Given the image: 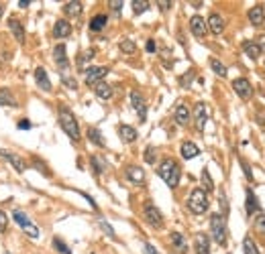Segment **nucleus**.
I'll list each match as a JSON object with an SVG mask.
<instances>
[{"mask_svg": "<svg viewBox=\"0 0 265 254\" xmlns=\"http://www.w3.org/2000/svg\"><path fill=\"white\" fill-rule=\"evenodd\" d=\"M88 136H90V141H92L94 145L104 147V139H102V134H100V130H98V128H90V130H88Z\"/></svg>", "mask_w": 265, "mask_h": 254, "instance_id": "obj_31", "label": "nucleus"}, {"mask_svg": "<svg viewBox=\"0 0 265 254\" xmlns=\"http://www.w3.org/2000/svg\"><path fill=\"white\" fill-rule=\"evenodd\" d=\"M61 82H63V84H65L69 90H76V88H78L76 80H74V77H67V75H63V73H61Z\"/></svg>", "mask_w": 265, "mask_h": 254, "instance_id": "obj_41", "label": "nucleus"}, {"mask_svg": "<svg viewBox=\"0 0 265 254\" xmlns=\"http://www.w3.org/2000/svg\"><path fill=\"white\" fill-rule=\"evenodd\" d=\"M29 4H31V2H29V0H21V2H19V6H21V8H27V6H29Z\"/></svg>", "mask_w": 265, "mask_h": 254, "instance_id": "obj_52", "label": "nucleus"}, {"mask_svg": "<svg viewBox=\"0 0 265 254\" xmlns=\"http://www.w3.org/2000/svg\"><path fill=\"white\" fill-rule=\"evenodd\" d=\"M106 23H108V16H106V14H96V16L90 21V31H94V33L102 31L106 27Z\"/></svg>", "mask_w": 265, "mask_h": 254, "instance_id": "obj_28", "label": "nucleus"}, {"mask_svg": "<svg viewBox=\"0 0 265 254\" xmlns=\"http://www.w3.org/2000/svg\"><path fill=\"white\" fill-rule=\"evenodd\" d=\"M127 177H129L135 185H143V183H145V171H143L141 167H135V165L127 167Z\"/></svg>", "mask_w": 265, "mask_h": 254, "instance_id": "obj_18", "label": "nucleus"}, {"mask_svg": "<svg viewBox=\"0 0 265 254\" xmlns=\"http://www.w3.org/2000/svg\"><path fill=\"white\" fill-rule=\"evenodd\" d=\"M259 213V203H257V198H255V193L251 191V189H247V213L251 216V213Z\"/></svg>", "mask_w": 265, "mask_h": 254, "instance_id": "obj_30", "label": "nucleus"}, {"mask_svg": "<svg viewBox=\"0 0 265 254\" xmlns=\"http://www.w3.org/2000/svg\"><path fill=\"white\" fill-rule=\"evenodd\" d=\"M188 209L192 213H196V216H200V213H204L208 209V196H206L204 189H194L190 193V198H188Z\"/></svg>", "mask_w": 265, "mask_h": 254, "instance_id": "obj_4", "label": "nucleus"}, {"mask_svg": "<svg viewBox=\"0 0 265 254\" xmlns=\"http://www.w3.org/2000/svg\"><path fill=\"white\" fill-rule=\"evenodd\" d=\"M210 234L218 246H226V224H224L222 213L210 216Z\"/></svg>", "mask_w": 265, "mask_h": 254, "instance_id": "obj_3", "label": "nucleus"}, {"mask_svg": "<svg viewBox=\"0 0 265 254\" xmlns=\"http://www.w3.org/2000/svg\"><path fill=\"white\" fill-rule=\"evenodd\" d=\"M108 75V67H88L86 69V84L88 86H96L102 82V77Z\"/></svg>", "mask_w": 265, "mask_h": 254, "instance_id": "obj_8", "label": "nucleus"}, {"mask_svg": "<svg viewBox=\"0 0 265 254\" xmlns=\"http://www.w3.org/2000/svg\"><path fill=\"white\" fill-rule=\"evenodd\" d=\"M92 57H94V49H90V51H86V53H82V57H78V65L82 67V65H84V63H86L88 59H92Z\"/></svg>", "mask_w": 265, "mask_h": 254, "instance_id": "obj_39", "label": "nucleus"}, {"mask_svg": "<svg viewBox=\"0 0 265 254\" xmlns=\"http://www.w3.org/2000/svg\"><path fill=\"white\" fill-rule=\"evenodd\" d=\"M59 124H61L63 132H65L74 143L80 141V126H78V120H76V116H74L72 110L59 108Z\"/></svg>", "mask_w": 265, "mask_h": 254, "instance_id": "obj_2", "label": "nucleus"}, {"mask_svg": "<svg viewBox=\"0 0 265 254\" xmlns=\"http://www.w3.org/2000/svg\"><path fill=\"white\" fill-rule=\"evenodd\" d=\"M110 6H112V10H116V12H118V10L122 8V2H120V0H112V2H110Z\"/></svg>", "mask_w": 265, "mask_h": 254, "instance_id": "obj_49", "label": "nucleus"}, {"mask_svg": "<svg viewBox=\"0 0 265 254\" xmlns=\"http://www.w3.org/2000/svg\"><path fill=\"white\" fill-rule=\"evenodd\" d=\"M143 216H145V220H147L149 226H153V228H161L163 226V216H161V211H159L153 203H145Z\"/></svg>", "mask_w": 265, "mask_h": 254, "instance_id": "obj_7", "label": "nucleus"}, {"mask_svg": "<svg viewBox=\"0 0 265 254\" xmlns=\"http://www.w3.org/2000/svg\"><path fill=\"white\" fill-rule=\"evenodd\" d=\"M8 29H10V33L14 35L16 43H25V29H23L21 21H16V18H8Z\"/></svg>", "mask_w": 265, "mask_h": 254, "instance_id": "obj_19", "label": "nucleus"}, {"mask_svg": "<svg viewBox=\"0 0 265 254\" xmlns=\"http://www.w3.org/2000/svg\"><path fill=\"white\" fill-rule=\"evenodd\" d=\"M249 21H251L253 27H261V25H265V10L261 4H257V6H253V8L249 10Z\"/></svg>", "mask_w": 265, "mask_h": 254, "instance_id": "obj_17", "label": "nucleus"}, {"mask_svg": "<svg viewBox=\"0 0 265 254\" xmlns=\"http://www.w3.org/2000/svg\"><path fill=\"white\" fill-rule=\"evenodd\" d=\"M175 122L180 124V126H186L188 122H190V110H188V106H184V104H180L178 108H175Z\"/></svg>", "mask_w": 265, "mask_h": 254, "instance_id": "obj_22", "label": "nucleus"}, {"mask_svg": "<svg viewBox=\"0 0 265 254\" xmlns=\"http://www.w3.org/2000/svg\"><path fill=\"white\" fill-rule=\"evenodd\" d=\"M6 254H8V252H6Z\"/></svg>", "mask_w": 265, "mask_h": 254, "instance_id": "obj_54", "label": "nucleus"}, {"mask_svg": "<svg viewBox=\"0 0 265 254\" xmlns=\"http://www.w3.org/2000/svg\"><path fill=\"white\" fill-rule=\"evenodd\" d=\"M19 128H21V130H29V128H31V122H29V120H25V118H23V120H21V122H19Z\"/></svg>", "mask_w": 265, "mask_h": 254, "instance_id": "obj_47", "label": "nucleus"}, {"mask_svg": "<svg viewBox=\"0 0 265 254\" xmlns=\"http://www.w3.org/2000/svg\"><path fill=\"white\" fill-rule=\"evenodd\" d=\"M131 104H133L135 112L139 114L141 122H145V118H147V104H145V98H143L137 90H135V92H131Z\"/></svg>", "mask_w": 265, "mask_h": 254, "instance_id": "obj_9", "label": "nucleus"}, {"mask_svg": "<svg viewBox=\"0 0 265 254\" xmlns=\"http://www.w3.org/2000/svg\"><path fill=\"white\" fill-rule=\"evenodd\" d=\"M145 161H147V163H155V149H153V147H149V149L145 151Z\"/></svg>", "mask_w": 265, "mask_h": 254, "instance_id": "obj_43", "label": "nucleus"}, {"mask_svg": "<svg viewBox=\"0 0 265 254\" xmlns=\"http://www.w3.org/2000/svg\"><path fill=\"white\" fill-rule=\"evenodd\" d=\"M53 246H55V250L61 254H72V250L67 248V244L61 240V238H53Z\"/></svg>", "mask_w": 265, "mask_h": 254, "instance_id": "obj_35", "label": "nucleus"}, {"mask_svg": "<svg viewBox=\"0 0 265 254\" xmlns=\"http://www.w3.org/2000/svg\"><path fill=\"white\" fill-rule=\"evenodd\" d=\"M206 27L210 29L214 35H220V33L224 31V18H222L220 14H216V12H214V14H210V16H208Z\"/></svg>", "mask_w": 265, "mask_h": 254, "instance_id": "obj_21", "label": "nucleus"}, {"mask_svg": "<svg viewBox=\"0 0 265 254\" xmlns=\"http://www.w3.org/2000/svg\"><path fill=\"white\" fill-rule=\"evenodd\" d=\"M118 136H120L122 143H135L137 141V130L129 124H120L118 126Z\"/></svg>", "mask_w": 265, "mask_h": 254, "instance_id": "obj_20", "label": "nucleus"}, {"mask_svg": "<svg viewBox=\"0 0 265 254\" xmlns=\"http://www.w3.org/2000/svg\"><path fill=\"white\" fill-rule=\"evenodd\" d=\"M243 250H245V254H259L257 246H255V242L251 240V236H247V238L243 240Z\"/></svg>", "mask_w": 265, "mask_h": 254, "instance_id": "obj_32", "label": "nucleus"}, {"mask_svg": "<svg viewBox=\"0 0 265 254\" xmlns=\"http://www.w3.org/2000/svg\"><path fill=\"white\" fill-rule=\"evenodd\" d=\"M257 45H259V49H261V53H265V35H259L257 37V41H255Z\"/></svg>", "mask_w": 265, "mask_h": 254, "instance_id": "obj_46", "label": "nucleus"}, {"mask_svg": "<svg viewBox=\"0 0 265 254\" xmlns=\"http://www.w3.org/2000/svg\"><path fill=\"white\" fill-rule=\"evenodd\" d=\"M190 29H192V33H194L196 37H204V35H206V31H208L206 21H204L202 16H198V14L190 18Z\"/></svg>", "mask_w": 265, "mask_h": 254, "instance_id": "obj_14", "label": "nucleus"}, {"mask_svg": "<svg viewBox=\"0 0 265 254\" xmlns=\"http://www.w3.org/2000/svg\"><path fill=\"white\" fill-rule=\"evenodd\" d=\"M147 51H149V53L155 51V43H153V41H147Z\"/></svg>", "mask_w": 265, "mask_h": 254, "instance_id": "obj_51", "label": "nucleus"}, {"mask_svg": "<svg viewBox=\"0 0 265 254\" xmlns=\"http://www.w3.org/2000/svg\"><path fill=\"white\" fill-rule=\"evenodd\" d=\"M92 163H94V167H96V171H98V173H104L106 171V165L102 163V159H100V157H92Z\"/></svg>", "mask_w": 265, "mask_h": 254, "instance_id": "obj_40", "label": "nucleus"}, {"mask_svg": "<svg viewBox=\"0 0 265 254\" xmlns=\"http://www.w3.org/2000/svg\"><path fill=\"white\" fill-rule=\"evenodd\" d=\"M210 67L214 69V73H216V75H220V77H224V75H226V67H224L218 59H210Z\"/></svg>", "mask_w": 265, "mask_h": 254, "instance_id": "obj_34", "label": "nucleus"}, {"mask_svg": "<svg viewBox=\"0 0 265 254\" xmlns=\"http://www.w3.org/2000/svg\"><path fill=\"white\" fill-rule=\"evenodd\" d=\"M194 250L196 254H210V238L206 234H196L194 238Z\"/></svg>", "mask_w": 265, "mask_h": 254, "instance_id": "obj_13", "label": "nucleus"}, {"mask_svg": "<svg viewBox=\"0 0 265 254\" xmlns=\"http://www.w3.org/2000/svg\"><path fill=\"white\" fill-rule=\"evenodd\" d=\"M171 244H173V246H175L182 254L188 252V242H186L184 234H180V232H171Z\"/></svg>", "mask_w": 265, "mask_h": 254, "instance_id": "obj_23", "label": "nucleus"}, {"mask_svg": "<svg viewBox=\"0 0 265 254\" xmlns=\"http://www.w3.org/2000/svg\"><path fill=\"white\" fill-rule=\"evenodd\" d=\"M0 159L8 161V163L14 167V171H16V173H23V171H25V161H23V159H21L16 152H10V151L0 149Z\"/></svg>", "mask_w": 265, "mask_h": 254, "instance_id": "obj_10", "label": "nucleus"}, {"mask_svg": "<svg viewBox=\"0 0 265 254\" xmlns=\"http://www.w3.org/2000/svg\"><path fill=\"white\" fill-rule=\"evenodd\" d=\"M53 59H55V65L65 73L69 69V61H67V55H65V45H57L53 49Z\"/></svg>", "mask_w": 265, "mask_h": 254, "instance_id": "obj_12", "label": "nucleus"}, {"mask_svg": "<svg viewBox=\"0 0 265 254\" xmlns=\"http://www.w3.org/2000/svg\"><path fill=\"white\" fill-rule=\"evenodd\" d=\"M220 207H222V213H228V202H226L224 193H220Z\"/></svg>", "mask_w": 265, "mask_h": 254, "instance_id": "obj_45", "label": "nucleus"}, {"mask_svg": "<svg viewBox=\"0 0 265 254\" xmlns=\"http://www.w3.org/2000/svg\"><path fill=\"white\" fill-rule=\"evenodd\" d=\"M2 10H4V8H2V4H0V16H2Z\"/></svg>", "mask_w": 265, "mask_h": 254, "instance_id": "obj_53", "label": "nucleus"}, {"mask_svg": "<svg viewBox=\"0 0 265 254\" xmlns=\"http://www.w3.org/2000/svg\"><path fill=\"white\" fill-rule=\"evenodd\" d=\"M194 120H196V128H198V130H204L206 120H208L206 104H202V102H198V104H196V108H194Z\"/></svg>", "mask_w": 265, "mask_h": 254, "instance_id": "obj_11", "label": "nucleus"}, {"mask_svg": "<svg viewBox=\"0 0 265 254\" xmlns=\"http://www.w3.org/2000/svg\"><path fill=\"white\" fill-rule=\"evenodd\" d=\"M233 90H235V94H237L241 100H251V98H253V86H251V82L245 80V77H237V80L233 82Z\"/></svg>", "mask_w": 265, "mask_h": 254, "instance_id": "obj_5", "label": "nucleus"}, {"mask_svg": "<svg viewBox=\"0 0 265 254\" xmlns=\"http://www.w3.org/2000/svg\"><path fill=\"white\" fill-rule=\"evenodd\" d=\"M243 51L251 57V59H259L263 53H261V49H259V45L255 43V41H245L243 43Z\"/></svg>", "mask_w": 265, "mask_h": 254, "instance_id": "obj_25", "label": "nucleus"}, {"mask_svg": "<svg viewBox=\"0 0 265 254\" xmlns=\"http://www.w3.org/2000/svg\"><path fill=\"white\" fill-rule=\"evenodd\" d=\"M120 51H122V53H127V55H133V53L137 51V45H135V41H133V39H125V41L120 43Z\"/></svg>", "mask_w": 265, "mask_h": 254, "instance_id": "obj_33", "label": "nucleus"}, {"mask_svg": "<svg viewBox=\"0 0 265 254\" xmlns=\"http://www.w3.org/2000/svg\"><path fill=\"white\" fill-rule=\"evenodd\" d=\"M255 228L259 230V232H263L265 234V213H257V220H255Z\"/></svg>", "mask_w": 265, "mask_h": 254, "instance_id": "obj_38", "label": "nucleus"}, {"mask_svg": "<svg viewBox=\"0 0 265 254\" xmlns=\"http://www.w3.org/2000/svg\"><path fill=\"white\" fill-rule=\"evenodd\" d=\"M53 35H55V39H65V37H69V35H72V25H69L65 18H59V21L55 23V27H53Z\"/></svg>", "mask_w": 265, "mask_h": 254, "instance_id": "obj_15", "label": "nucleus"}, {"mask_svg": "<svg viewBox=\"0 0 265 254\" xmlns=\"http://www.w3.org/2000/svg\"><path fill=\"white\" fill-rule=\"evenodd\" d=\"M157 175L173 189V187H178V183H180V175H182V169H180V165H178V161H173V159H165V161H161V165H159L157 169Z\"/></svg>", "mask_w": 265, "mask_h": 254, "instance_id": "obj_1", "label": "nucleus"}, {"mask_svg": "<svg viewBox=\"0 0 265 254\" xmlns=\"http://www.w3.org/2000/svg\"><path fill=\"white\" fill-rule=\"evenodd\" d=\"M35 82H37V86L43 92H51V82H49V75H47V71L43 67H37L35 69Z\"/></svg>", "mask_w": 265, "mask_h": 254, "instance_id": "obj_16", "label": "nucleus"}, {"mask_svg": "<svg viewBox=\"0 0 265 254\" xmlns=\"http://www.w3.org/2000/svg\"><path fill=\"white\" fill-rule=\"evenodd\" d=\"M157 6L161 8V10H167L169 6H171V2H167V0H159L157 2Z\"/></svg>", "mask_w": 265, "mask_h": 254, "instance_id": "obj_50", "label": "nucleus"}, {"mask_svg": "<svg viewBox=\"0 0 265 254\" xmlns=\"http://www.w3.org/2000/svg\"><path fill=\"white\" fill-rule=\"evenodd\" d=\"M100 226H102V230H106V232H108V236H110V238H114V230H112V228H110L106 222H100Z\"/></svg>", "mask_w": 265, "mask_h": 254, "instance_id": "obj_48", "label": "nucleus"}, {"mask_svg": "<svg viewBox=\"0 0 265 254\" xmlns=\"http://www.w3.org/2000/svg\"><path fill=\"white\" fill-rule=\"evenodd\" d=\"M82 10H84V6H82V2H78V0L65 2V6H63V12H65L67 16H80Z\"/></svg>", "mask_w": 265, "mask_h": 254, "instance_id": "obj_24", "label": "nucleus"}, {"mask_svg": "<svg viewBox=\"0 0 265 254\" xmlns=\"http://www.w3.org/2000/svg\"><path fill=\"white\" fill-rule=\"evenodd\" d=\"M0 106H12V108H16L19 106V102H16V98L4 88V90H0Z\"/></svg>", "mask_w": 265, "mask_h": 254, "instance_id": "obj_29", "label": "nucleus"}, {"mask_svg": "<svg viewBox=\"0 0 265 254\" xmlns=\"http://www.w3.org/2000/svg\"><path fill=\"white\" fill-rule=\"evenodd\" d=\"M143 252L145 254H159L157 248H155L153 244H149V242H145V244H143Z\"/></svg>", "mask_w": 265, "mask_h": 254, "instance_id": "obj_44", "label": "nucleus"}, {"mask_svg": "<svg viewBox=\"0 0 265 254\" xmlns=\"http://www.w3.org/2000/svg\"><path fill=\"white\" fill-rule=\"evenodd\" d=\"M202 183H204L206 191H212V189H214V183H212V177H210V173H208V169L202 171Z\"/></svg>", "mask_w": 265, "mask_h": 254, "instance_id": "obj_37", "label": "nucleus"}, {"mask_svg": "<svg viewBox=\"0 0 265 254\" xmlns=\"http://www.w3.org/2000/svg\"><path fill=\"white\" fill-rule=\"evenodd\" d=\"M147 8H149V2H145V0H135V2H133L135 14H141V12H145Z\"/></svg>", "mask_w": 265, "mask_h": 254, "instance_id": "obj_36", "label": "nucleus"}, {"mask_svg": "<svg viewBox=\"0 0 265 254\" xmlns=\"http://www.w3.org/2000/svg\"><path fill=\"white\" fill-rule=\"evenodd\" d=\"M94 92H96V96L102 98V100H110V98H112V86H108L104 82L96 84V86H94Z\"/></svg>", "mask_w": 265, "mask_h": 254, "instance_id": "obj_27", "label": "nucleus"}, {"mask_svg": "<svg viewBox=\"0 0 265 254\" xmlns=\"http://www.w3.org/2000/svg\"><path fill=\"white\" fill-rule=\"evenodd\" d=\"M6 226H8V216L0 209V234H2V232H6Z\"/></svg>", "mask_w": 265, "mask_h": 254, "instance_id": "obj_42", "label": "nucleus"}, {"mask_svg": "<svg viewBox=\"0 0 265 254\" xmlns=\"http://www.w3.org/2000/svg\"><path fill=\"white\" fill-rule=\"evenodd\" d=\"M12 218H14V222H16V224H19V226H21V228L31 236V238H37V236H39V228H37L35 224H31V220H29L21 209H16V211L12 213Z\"/></svg>", "mask_w": 265, "mask_h": 254, "instance_id": "obj_6", "label": "nucleus"}, {"mask_svg": "<svg viewBox=\"0 0 265 254\" xmlns=\"http://www.w3.org/2000/svg\"><path fill=\"white\" fill-rule=\"evenodd\" d=\"M182 157L184 159H194V157H198L200 154V149L194 145V143H190V141H186L184 145H182Z\"/></svg>", "mask_w": 265, "mask_h": 254, "instance_id": "obj_26", "label": "nucleus"}]
</instances>
